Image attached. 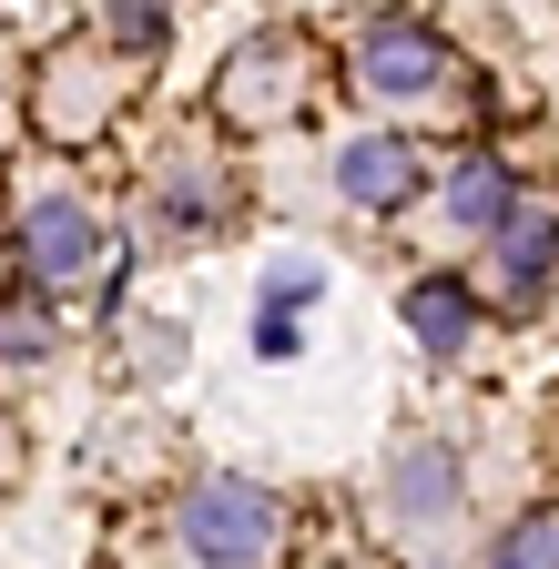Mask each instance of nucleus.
<instances>
[{
  "label": "nucleus",
  "mask_w": 559,
  "mask_h": 569,
  "mask_svg": "<svg viewBox=\"0 0 559 569\" xmlns=\"http://www.w3.org/2000/svg\"><path fill=\"white\" fill-rule=\"evenodd\" d=\"M214 213H224V183L203 173V153H173V163H163V183H153V234L203 244V234H214Z\"/></svg>",
  "instance_id": "obj_8"
},
{
  "label": "nucleus",
  "mask_w": 559,
  "mask_h": 569,
  "mask_svg": "<svg viewBox=\"0 0 559 569\" xmlns=\"http://www.w3.org/2000/svg\"><path fill=\"white\" fill-rule=\"evenodd\" d=\"M173 549H183V569H274L286 509H274V488H254V478H203L173 509Z\"/></svg>",
  "instance_id": "obj_1"
},
{
  "label": "nucleus",
  "mask_w": 559,
  "mask_h": 569,
  "mask_svg": "<svg viewBox=\"0 0 559 569\" xmlns=\"http://www.w3.org/2000/svg\"><path fill=\"white\" fill-rule=\"evenodd\" d=\"M407 326H417V346H428V356H458L468 326H478V296H468L458 274H417V284H407Z\"/></svg>",
  "instance_id": "obj_10"
},
{
  "label": "nucleus",
  "mask_w": 559,
  "mask_h": 569,
  "mask_svg": "<svg viewBox=\"0 0 559 569\" xmlns=\"http://www.w3.org/2000/svg\"><path fill=\"white\" fill-rule=\"evenodd\" d=\"M112 41L122 51H163V11H112Z\"/></svg>",
  "instance_id": "obj_14"
},
{
  "label": "nucleus",
  "mask_w": 559,
  "mask_h": 569,
  "mask_svg": "<svg viewBox=\"0 0 559 569\" xmlns=\"http://www.w3.org/2000/svg\"><path fill=\"white\" fill-rule=\"evenodd\" d=\"M458 509V448L448 438H407L387 458V529H438Z\"/></svg>",
  "instance_id": "obj_6"
},
{
  "label": "nucleus",
  "mask_w": 559,
  "mask_h": 569,
  "mask_svg": "<svg viewBox=\"0 0 559 569\" xmlns=\"http://www.w3.org/2000/svg\"><path fill=\"white\" fill-rule=\"evenodd\" d=\"M549 274H559V224H549V213H519V224L499 234V284H509V296H539Z\"/></svg>",
  "instance_id": "obj_11"
},
{
  "label": "nucleus",
  "mask_w": 559,
  "mask_h": 569,
  "mask_svg": "<svg viewBox=\"0 0 559 569\" xmlns=\"http://www.w3.org/2000/svg\"><path fill=\"white\" fill-rule=\"evenodd\" d=\"M438 82H448V41H438L428 21H377V31L357 41V92L417 102V92H438Z\"/></svg>",
  "instance_id": "obj_5"
},
{
  "label": "nucleus",
  "mask_w": 559,
  "mask_h": 569,
  "mask_svg": "<svg viewBox=\"0 0 559 569\" xmlns=\"http://www.w3.org/2000/svg\"><path fill=\"white\" fill-rule=\"evenodd\" d=\"M102 254H112L102 244V213L82 193H41L21 213V264H31V284H51V296H61V284H92Z\"/></svg>",
  "instance_id": "obj_2"
},
{
  "label": "nucleus",
  "mask_w": 559,
  "mask_h": 569,
  "mask_svg": "<svg viewBox=\"0 0 559 569\" xmlns=\"http://www.w3.org/2000/svg\"><path fill=\"white\" fill-rule=\"evenodd\" d=\"M336 193H346V203H367V213L407 203V193H417V142H407V132H367V142H346V153H336Z\"/></svg>",
  "instance_id": "obj_7"
},
{
  "label": "nucleus",
  "mask_w": 559,
  "mask_h": 569,
  "mask_svg": "<svg viewBox=\"0 0 559 569\" xmlns=\"http://www.w3.org/2000/svg\"><path fill=\"white\" fill-rule=\"evenodd\" d=\"M112 102H122V71H102L92 51H51V61H41L31 112H41L51 142H92V132L112 122Z\"/></svg>",
  "instance_id": "obj_4"
},
{
  "label": "nucleus",
  "mask_w": 559,
  "mask_h": 569,
  "mask_svg": "<svg viewBox=\"0 0 559 569\" xmlns=\"http://www.w3.org/2000/svg\"><path fill=\"white\" fill-rule=\"evenodd\" d=\"M488 569H559V509H529L488 539Z\"/></svg>",
  "instance_id": "obj_12"
},
{
  "label": "nucleus",
  "mask_w": 559,
  "mask_h": 569,
  "mask_svg": "<svg viewBox=\"0 0 559 569\" xmlns=\"http://www.w3.org/2000/svg\"><path fill=\"white\" fill-rule=\"evenodd\" d=\"M296 102H306V51H296L286 31L234 41V61H224V122L264 132V122H286Z\"/></svg>",
  "instance_id": "obj_3"
},
{
  "label": "nucleus",
  "mask_w": 559,
  "mask_h": 569,
  "mask_svg": "<svg viewBox=\"0 0 559 569\" xmlns=\"http://www.w3.org/2000/svg\"><path fill=\"white\" fill-rule=\"evenodd\" d=\"M448 213L468 234H509L519 224V183H509V163L499 153H468L458 173H448Z\"/></svg>",
  "instance_id": "obj_9"
},
{
  "label": "nucleus",
  "mask_w": 559,
  "mask_h": 569,
  "mask_svg": "<svg viewBox=\"0 0 559 569\" xmlns=\"http://www.w3.org/2000/svg\"><path fill=\"white\" fill-rule=\"evenodd\" d=\"M0 356H51V316H41V296H0Z\"/></svg>",
  "instance_id": "obj_13"
}]
</instances>
